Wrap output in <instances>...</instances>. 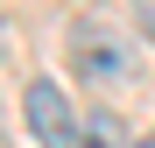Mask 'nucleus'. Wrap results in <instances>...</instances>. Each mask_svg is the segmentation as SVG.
I'll return each mask as SVG.
<instances>
[{"label": "nucleus", "mask_w": 155, "mask_h": 148, "mask_svg": "<svg viewBox=\"0 0 155 148\" xmlns=\"http://www.w3.org/2000/svg\"><path fill=\"white\" fill-rule=\"evenodd\" d=\"M21 113H28V134H35L42 148H78V134H85V120L71 113V99H64L57 78H28Z\"/></svg>", "instance_id": "1"}, {"label": "nucleus", "mask_w": 155, "mask_h": 148, "mask_svg": "<svg viewBox=\"0 0 155 148\" xmlns=\"http://www.w3.org/2000/svg\"><path fill=\"white\" fill-rule=\"evenodd\" d=\"M141 148H155V127H148V141H141Z\"/></svg>", "instance_id": "5"}, {"label": "nucleus", "mask_w": 155, "mask_h": 148, "mask_svg": "<svg viewBox=\"0 0 155 148\" xmlns=\"http://www.w3.org/2000/svg\"><path fill=\"white\" fill-rule=\"evenodd\" d=\"M78 148H120V120H113V113H92L85 134H78Z\"/></svg>", "instance_id": "3"}, {"label": "nucleus", "mask_w": 155, "mask_h": 148, "mask_svg": "<svg viewBox=\"0 0 155 148\" xmlns=\"http://www.w3.org/2000/svg\"><path fill=\"white\" fill-rule=\"evenodd\" d=\"M71 71L85 85H120L127 78V42L113 28H99V21H78L71 28Z\"/></svg>", "instance_id": "2"}, {"label": "nucleus", "mask_w": 155, "mask_h": 148, "mask_svg": "<svg viewBox=\"0 0 155 148\" xmlns=\"http://www.w3.org/2000/svg\"><path fill=\"white\" fill-rule=\"evenodd\" d=\"M141 28H148V42H155V7H141Z\"/></svg>", "instance_id": "4"}]
</instances>
